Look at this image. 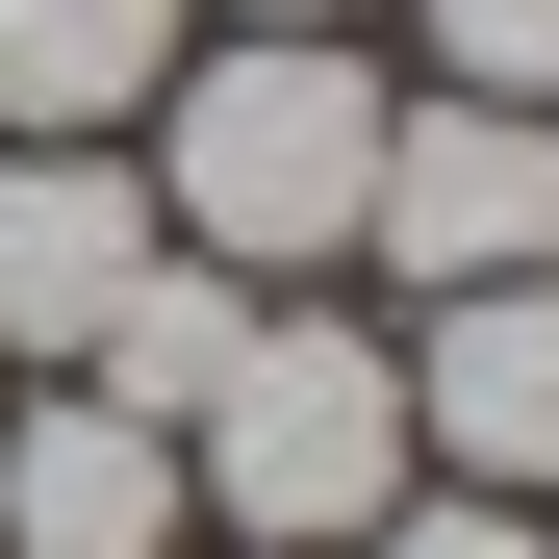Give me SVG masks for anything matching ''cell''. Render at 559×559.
Wrapping results in <instances>:
<instances>
[{"label": "cell", "instance_id": "cell-1", "mask_svg": "<svg viewBox=\"0 0 559 559\" xmlns=\"http://www.w3.org/2000/svg\"><path fill=\"white\" fill-rule=\"evenodd\" d=\"M356 178H382V76L356 26H229L153 76V229L229 254V280H331L356 254Z\"/></svg>", "mask_w": 559, "mask_h": 559}, {"label": "cell", "instance_id": "cell-2", "mask_svg": "<svg viewBox=\"0 0 559 559\" xmlns=\"http://www.w3.org/2000/svg\"><path fill=\"white\" fill-rule=\"evenodd\" d=\"M178 509H204V534H280V559L382 534L407 509V356L331 331V306H254V356L178 407Z\"/></svg>", "mask_w": 559, "mask_h": 559}, {"label": "cell", "instance_id": "cell-3", "mask_svg": "<svg viewBox=\"0 0 559 559\" xmlns=\"http://www.w3.org/2000/svg\"><path fill=\"white\" fill-rule=\"evenodd\" d=\"M356 254L457 306V280H559V103H382V178H356Z\"/></svg>", "mask_w": 559, "mask_h": 559}, {"label": "cell", "instance_id": "cell-4", "mask_svg": "<svg viewBox=\"0 0 559 559\" xmlns=\"http://www.w3.org/2000/svg\"><path fill=\"white\" fill-rule=\"evenodd\" d=\"M382 356H407V457H457V484L559 509V280H457V306L382 331Z\"/></svg>", "mask_w": 559, "mask_h": 559}, {"label": "cell", "instance_id": "cell-5", "mask_svg": "<svg viewBox=\"0 0 559 559\" xmlns=\"http://www.w3.org/2000/svg\"><path fill=\"white\" fill-rule=\"evenodd\" d=\"M153 254H178V229H153L128 153H0V356H51V382H76L103 306H128Z\"/></svg>", "mask_w": 559, "mask_h": 559}, {"label": "cell", "instance_id": "cell-6", "mask_svg": "<svg viewBox=\"0 0 559 559\" xmlns=\"http://www.w3.org/2000/svg\"><path fill=\"white\" fill-rule=\"evenodd\" d=\"M204 509H178V432L103 407V382H51L26 432H0V559H178Z\"/></svg>", "mask_w": 559, "mask_h": 559}, {"label": "cell", "instance_id": "cell-7", "mask_svg": "<svg viewBox=\"0 0 559 559\" xmlns=\"http://www.w3.org/2000/svg\"><path fill=\"white\" fill-rule=\"evenodd\" d=\"M204 0H0V153H128Z\"/></svg>", "mask_w": 559, "mask_h": 559}, {"label": "cell", "instance_id": "cell-8", "mask_svg": "<svg viewBox=\"0 0 559 559\" xmlns=\"http://www.w3.org/2000/svg\"><path fill=\"white\" fill-rule=\"evenodd\" d=\"M229 356H254V280H229V254H153L128 306H103V356H76V382H103V407H153V432H178V407L229 382Z\"/></svg>", "mask_w": 559, "mask_h": 559}, {"label": "cell", "instance_id": "cell-9", "mask_svg": "<svg viewBox=\"0 0 559 559\" xmlns=\"http://www.w3.org/2000/svg\"><path fill=\"white\" fill-rule=\"evenodd\" d=\"M432 76L457 103H559V0H432Z\"/></svg>", "mask_w": 559, "mask_h": 559}, {"label": "cell", "instance_id": "cell-10", "mask_svg": "<svg viewBox=\"0 0 559 559\" xmlns=\"http://www.w3.org/2000/svg\"><path fill=\"white\" fill-rule=\"evenodd\" d=\"M356 559H534V509H509V484H407Z\"/></svg>", "mask_w": 559, "mask_h": 559}, {"label": "cell", "instance_id": "cell-11", "mask_svg": "<svg viewBox=\"0 0 559 559\" xmlns=\"http://www.w3.org/2000/svg\"><path fill=\"white\" fill-rule=\"evenodd\" d=\"M229 26H356V0H229Z\"/></svg>", "mask_w": 559, "mask_h": 559}]
</instances>
